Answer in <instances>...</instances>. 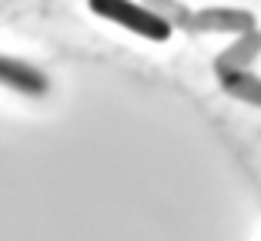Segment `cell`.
<instances>
[{
	"instance_id": "1",
	"label": "cell",
	"mask_w": 261,
	"mask_h": 241,
	"mask_svg": "<svg viewBox=\"0 0 261 241\" xmlns=\"http://www.w3.org/2000/svg\"><path fill=\"white\" fill-rule=\"evenodd\" d=\"M91 10L104 20H114L121 27H127L130 34H141L147 40H168L171 37V23L161 14L141 7L134 0H87Z\"/></svg>"
}]
</instances>
